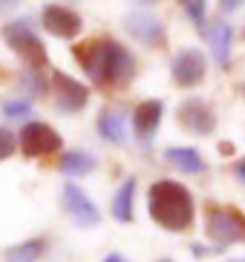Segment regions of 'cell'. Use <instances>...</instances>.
<instances>
[{"label": "cell", "instance_id": "1", "mask_svg": "<svg viewBox=\"0 0 245 262\" xmlns=\"http://www.w3.org/2000/svg\"><path fill=\"white\" fill-rule=\"evenodd\" d=\"M72 55L95 86H124L136 75L133 55L113 38H92L75 43Z\"/></svg>", "mask_w": 245, "mask_h": 262}, {"label": "cell", "instance_id": "2", "mask_svg": "<svg viewBox=\"0 0 245 262\" xmlns=\"http://www.w3.org/2000/svg\"><path fill=\"white\" fill-rule=\"evenodd\" d=\"M147 213L165 231H191L196 222V202L185 185L159 179L147 190Z\"/></svg>", "mask_w": 245, "mask_h": 262}, {"label": "cell", "instance_id": "3", "mask_svg": "<svg viewBox=\"0 0 245 262\" xmlns=\"http://www.w3.org/2000/svg\"><path fill=\"white\" fill-rule=\"evenodd\" d=\"M205 233L216 248H228L245 242V213L234 205H208Z\"/></svg>", "mask_w": 245, "mask_h": 262}, {"label": "cell", "instance_id": "4", "mask_svg": "<svg viewBox=\"0 0 245 262\" xmlns=\"http://www.w3.org/2000/svg\"><path fill=\"white\" fill-rule=\"evenodd\" d=\"M3 40L9 43L12 52H17L26 63V70H40L46 67V49L40 43V38L29 29L26 20H12L3 26Z\"/></svg>", "mask_w": 245, "mask_h": 262}, {"label": "cell", "instance_id": "5", "mask_svg": "<svg viewBox=\"0 0 245 262\" xmlns=\"http://www.w3.org/2000/svg\"><path fill=\"white\" fill-rule=\"evenodd\" d=\"M17 144H21L23 156L40 159V156H52L61 150V136H58V130H52L44 121H29V124H23L21 136H17Z\"/></svg>", "mask_w": 245, "mask_h": 262}, {"label": "cell", "instance_id": "6", "mask_svg": "<svg viewBox=\"0 0 245 262\" xmlns=\"http://www.w3.org/2000/svg\"><path fill=\"white\" fill-rule=\"evenodd\" d=\"M124 29L133 35V40H138L141 47L150 49H165L168 47V32L156 15L150 12H133V15L124 17Z\"/></svg>", "mask_w": 245, "mask_h": 262}, {"label": "cell", "instance_id": "7", "mask_svg": "<svg viewBox=\"0 0 245 262\" xmlns=\"http://www.w3.org/2000/svg\"><path fill=\"white\" fill-rule=\"evenodd\" d=\"M208 72V61L199 49H179L170 61V75H173V84L191 90V86L202 84V78Z\"/></svg>", "mask_w": 245, "mask_h": 262}, {"label": "cell", "instance_id": "8", "mask_svg": "<svg viewBox=\"0 0 245 262\" xmlns=\"http://www.w3.org/2000/svg\"><path fill=\"white\" fill-rule=\"evenodd\" d=\"M52 93H55V104H58V110L67 113V116L81 113V110L87 107V101H90V90H87L81 81L64 75L61 70L52 72Z\"/></svg>", "mask_w": 245, "mask_h": 262}, {"label": "cell", "instance_id": "9", "mask_svg": "<svg viewBox=\"0 0 245 262\" xmlns=\"http://www.w3.org/2000/svg\"><path fill=\"white\" fill-rule=\"evenodd\" d=\"M179 124H182L188 133L193 136H211L216 130V116L214 110L208 107L202 98H188L179 104V113H176Z\"/></svg>", "mask_w": 245, "mask_h": 262}, {"label": "cell", "instance_id": "10", "mask_svg": "<svg viewBox=\"0 0 245 262\" xmlns=\"http://www.w3.org/2000/svg\"><path fill=\"white\" fill-rule=\"evenodd\" d=\"M64 210H67V213L72 216V222L81 225V228H95V225L101 222V213H98V208H95V202H92L78 185H72V182L64 185Z\"/></svg>", "mask_w": 245, "mask_h": 262}, {"label": "cell", "instance_id": "11", "mask_svg": "<svg viewBox=\"0 0 245 262\" xmlns=\"http://www.w3.org/2000/svg\"><path fill=\"white\" fill-rule=\"evenodd\" d=\"M40 24H44V29L49 32V35H55V38H67V40L75 38L78 32L84 29L81 15L72 12V9H67V6H58V3H52V6L44 9Z\"/></svg>", "mask_w": 245, "mask_h": 262}, {"label": "cell", "instance_id": "12", "mask_svg": "<svg viewBox=\"0 0 245 262\" xmlns=\"http://www.w3.org/2000/svg\"><path fill=\"white\" fill-rule=\"evenodd\" d=\"M161 113H165V104L156 98L136 104V110H133V133H136V139L141 144H147L156 136V130L161 124Z\"/></svg>", "mask_w": 245, "mask_h": 262}, {"label": "cell", "instance_id": "13", "mask_svg": "<svg viewBox=\"0 0 245 262\" xmlns=\"http://www.w3.org/2000/svg\"><path fill=\"white\" fill-rule=\"evenodd\" d=\"M202 38L208 40V47L214 52V61L219 67H228L231 61V40H234V29L231 24H222V20H214V24L202 26Z\"/></svg>", "mask_w": 245, "mask_h": 262}, {"label": "cell", "instance_id": "14", "mask_svg": "<svg viewBox=\"0 0 245 262\" xmlns=\"http://www.w3.org/2000/svg\"><path fill=\"white\" fill-rule=\"evenodd\" d=\"M95 127H98L101 139L113 141V144H118V147L127 144V116H124V110H118V107L101 110Z\"/></svg>", "mask_w": 245, "mask_h": 262}, {"label": "cell", "instance_id": "15", "mask_svg": "<svg viewBox=\"0 0 245 262\" xmlns=\"http://www.w3.org/2000/svg\"><path fill=\"white\" fill-rule=\"evenodd\" d=\"M165 162L173 164V167L182 170V173H191V176H199V173L208 170L205 159H202L199 150H193V147H168V150H165Z\"/></svg>", "mask_w": 245, "mask_h": 262}, {"label": "cell", "instance_id": "16", "mask_svg": "<svg viewBox=\"0 0 245 262\" xmlns=\"http://www.w3.org/2000/svg\"><path fill=\"white\" fill-rule=\"evenodd\" d=\"M95 167H98L95 164V156L87 153V150H67L61 156V162H58V170L67 173V176H87Z\"/></svg>", "mask_w": 245, "mask_h": 262}, {"label": "cell", "instance_id": "17", "mask_svg": "<svg viewBox=\"0 0 245 262\" xmlns=\"http://www.w3.org/2000/svg\"><path fill=\"white\" fill-rule=\"evenodd\" d=\"M133 199H136V179H124L113 196V205H110L118 222H133Z\"/></svg>", "mask_w": 245, "mask_h": 262}, {"label": "cell", "instance_id": "18", "mask_svg": "<svg viewBox=\"0 0 245 262\" xmlns=\"http://www.w3.org/2000/svg\"><path fill=\"white\" fill-rule=\"evenodd\" d=\"M44 248H46L44 239H23V242H17V245L3 251V259L6 262H38L40 254H44Z\"/></svg>", "mask_w": 245, "mask_h": 262}, {"label": "cell", "instance_id": "19", "mask_svg": "<svg viewBox=\"0 0 245 262\" xmlns=\"http://www.w3.org/2000/svg\"><path fill=\"white\" fill-rule=\"evenodd\" d=\"M21 84H23V93L29 95V98H40L46 93V78L40 70H26L21 78Z\"/></svg>", "mask_w": 245, "mask_h": 262}, {"label": "cell", "instance_id": "20", "mask_svg": "<svg viewBox=\"0 0 245 262\" xmlns=\"http://www.w3.org/2000/svg\"><path fill=\"white\" fill-rule=\"evenodd\" d=\"M3 116L6 118H26L32 113V104H29V98H9V101H3Z\"/></svg>", "mask_w": 245, "mask_h": 262}, {"label": "cell", "instance_id": "21", "mask_svg": "<svg viewBox=\"0 0 245 262\" xmlns=\"http://www.w3.org/2000/svg\"><path fill=\"white\" fill-rule=\"evenodd\" d=\"M179 3H182V9L188 12V17L196 24V29H202V26H205V9H208L205 0H179Z\"/></svg>", "mask_w": 245, "mask_h": 262}, {"label": "cell", "instance_id": "22", "mask_svg": "<svg viewBox=\"0 0 245 262\" xmlns=\"http://www.w3.org/2000/svg\"><path fill=\"white\" fill-rule=\"evenodd\" d=\"M15 150H17V136L12 130H6V127H0V162L12 159Z\"/></svg>", "mask_w": 245, "mask_h": 262}, {"label": "cell", "instance_id": "23", "mask_svg": "<svg viewBox=\"0 0 245 262\" xmlns=\"http://www.w3.org/2000/svg\"><path fill=\"white\" fill-rule=\"evenodd\" d=\"M234 179H237L239 185H245V159L234 162Z\"/></svg>", "mask_w": 245, "mask_h": 262}, {"label": "cell", "instance_id": "24", "mask_svg": "<svg viewBox=\"0 0 245 262\" xmlns=\"http://www.w3.org/2000/svg\"><path fill=\"white\" fill-rule=\"evenodd\" d=\"M242 3L245 0H219V9H222V12H237Z\"/></svg>", "mask_w": 245, "mask_h": 262}, {"label": "cell", "instance_id": "25", "mask_svg": "<svg viewBox=\"0 0 245 262\" xmlns=\"http://www.w3.org/2000/svg\"><path fill=\"white\" fill-rule=\"evenodd\" d=\"M191 251H193V256H205V254H211V248H205V245H191Z\"/></svg>", "mask_w": 245, "mask_h": 262}, {"label": "cell", "instance_id": "26", "mask_svg": "<svg viewBox=\"0 0 245 262\" xmlns=\"http://www.w3.org/2000/svg\"><path fill=\"white\" fill-rule=\"evenodd\" d=\"M21 0H0V9H12V6H17Z\"/></svg>", "mask_w": 245, "mask_h": 262}, {"label": "cell", "instance_id": "27", "mask_svg": "<svg viewBox=\"0 0 245 262\" xmlns=\"http://www.w3.org/2000/svg\"><path fill=\"white\" fill-rule=\"evenodd\" d=\"M104 262H127V259H124L121 254H110V256H107V259H104Z\"/></svg>", "mask_w": 245, "mask_h": 262}, {"label": "cell", "instance_id": "28", "mask_svg": "<svg viewBox=\"0 0 245 262\" xmlns=\"http://www.w3.org/2000/svg\"><path fill=\"white\" fill-rule=\"evenodd\" d=\"M231 262H245V259H231Z\"/></svg>", "mask_w": 245, "mask_h": 262}, {"label": "cell", "instance_id": "29", "mask_svg": "<svg viewBox=\"0 0 245 262\" xmlns=\"http://www.w3.org/2000/svg\"><path fill=\"white\" fill-rule=\"evenodd\" d=\"M141 3H153V0H141Z\"/></svg>", "mask_w": 245, "mask_h": 262}, {"label": "cell", "instance_id": "30", "mask_svg": "<svg viewBox=\"0 0 245 262\" xmlns=\"http://www.w3.org/2000/svg\"><path fill=\"white\" fill-rule=\"evenodd\" d=\"M159 262H170V259H159Z\"/></svg>", "mask_w": 245, "mask_h": 262}, {"label": "cell", "instance_id": "31", "mask_svg": "<svg viewBox=\"0 0 245 262\" xmlns=\"http://www.w3.org/2000/svg\"><path fill=\"white\" fill-rule=\"evenodd\" d=\"M242 93H245V86H242Z\"/></svg>", "mask_w": 245, "mask_h": 262}]
</instances>
